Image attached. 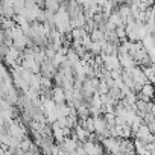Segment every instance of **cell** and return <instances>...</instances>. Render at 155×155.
<instances>
[{
    "label": "cell",
    "instance_id": "obj_1",
    "mask_svg": "<svg viewBox=\"0 0 155 155\" xmlns=\"http://www.w3.org/2000/svg\"><path fill=\"white\" fill-rule=\"evenodd\" d=\"M119 143H120V138H104L101 141L105 153H110V155H117L119 153Z\"/></svg>",
    "mask_w": 155,
    "mask_h": 155
},
{
    "label": "cell",
    "instance_id": "obj_7",
    "mask_svg": "<svg viewBox=\"0 0 155 155\" xmlns=\"http://www.w3.org/2000/svg\"><path fill=\"white\" fill-rule=\"evenodd\" d=\"M90 38H91V41H93V43H99V41H102V40H104V32H102V31H99V29H94V31L90 34Z\"/></svg>",
    "mask_w": 155,
    "mask_h": 155
},
{
    "label": "cell",
    "instance_id": "obj_2",
    "mask_svg": "<svg viewBox=\"0 0 155 155\" xmlns=\"http://www.w3.org/2000/svg\"><path fill=\"white\" fill-rule=\"evenodd\" d=\"M76 146H78V141H76V138H74L73 135H70V137L64 138V140H62V143L59 144L61 150H62V152H67V153L73 152V150L76 149Z\"/></svg>",
    "mask_w": 155,
    "mask_h": 155
},
{
    "label": "cell",
    "instance_id": "obj_4",
    "mask_svg": "<svg viewBox=\"0 0 155 155\" xmlns=\"http://www.w3.org/2000/svg\"><path fill=\"white\" fill-rule=\"evenodd\" d=\"M52 101L55 104H62L65 102V96H64V90L61 87H52Z\"/></svg>",
    "mask_w": 155,
    "mask_h": 155
},
{
    "label": "cell",
    "instance_id": "obj_5",
    "mask_svg": "<svg viewBox=\"0 0 155 155\" xmlns=\"http://www.w3.org/2000/svg\"><path fill=\"white\" fill-rule=\"evenodd\" d=\"M76 117H78V120H84V119L90 117V114H88V105L87 104H82V105H79V107L76 108Z\"/></svg>",
    "mask_w": 155,
    "mask_h": 155
},
{
    "label": "cell",
    "instance_id": "obj_6",
    "mask_svg": "<svg viewBox=\"0 0 155 155\" xmlns=\"http://www.w3.org/2000/svg\"><path fill=\"white\" fill-rule=\"evenodd\" d=\"M61 6V2H58V0H46L44 2V9L49 11V12H56Z\"/></svg>",
    "mask_w": 155,
    "mask_h": 155
},
{
    "label": "cell",
    "instance_id": "obj_10",
    "mask_svg": "<svg viewBox=\"0 0 155 155\" xmlns=\"http://www.w3.org/2000/svg\"><path fill=\"white\" fill-rule=\"evenodd\" d=\"M0 31H2V25H0Z\"/></svg>",
    "mask_w": 155,
    "mask_h": 155
},
{
    "label": "cell",
    "instance_id": "obj_3",
    "mask_svg": "<svg viewBox=\"0 0 155 155\" xmlns=\"http://www.w3.org/2000/svg\"><path fill=\"white\" fill-rule=\"evenodd\" d=\"M93 120H94V134L102 137L104 132L108 129V128H107V123H105V120H104V117H102V116H97V117H94ZM102 138H104V137H102Z\"/></svg>",
    "mask_w": 155,
    "mask_h": 155
},
{
    "label": "cell",
    "instance_id": "obj_8",
    "mask_svg": "<svg viewBox=\"0 0 155 155\" xmlns=\"http://www.w3.org/2000/svg\"><path fill=\"white\" fill-rule=\"evenodd\" d=\"M32 143H34V141H32L29 137H25V138L20 141V149H21L23 152H29V149H31Z\"/></svg>",
    "mask_w": 155,
    "mask_h": 155
},
{
    "label": "cell",
    "instance_id": "obj_9",
    "mask_svg": "<svg viewBox=\"0 0 155 155\" xmlns=\"http://www.w3.org/2000/svg\"><path fill=\"white\" fill-rule=\"evenodd\" d=\"M61 147H59V144H56V143H53L52 146H50V152H49V155H61Z\"/></svg>",
    "mask_w": 155,
    "mask_h": 155
}]
</instances>
